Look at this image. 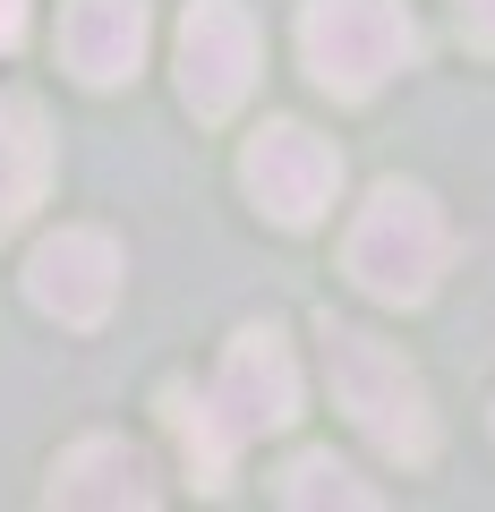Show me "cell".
<instances>
[{"label": "cell", "mask_w": 495, "mask_h": 512, "mask_svg": "<svg viewBox=\"0 0 495 512\" xmlns=\"http://www.w3.org/2000/svg\"><path fill=\"white\" fill-rule=\"evenodd\" d=\"M444 265H453V222H444V205L427 197V188H410V180H385L359 205L350 239H342V274L359 282L367 299H385V308H419L444 282Z\"/></svg>", "instance_id": "1"}, {"label": "cell", "mask_w": 495, "mask_h": 512, "mask_svg": "<svg viewBox=\"0 0 495 512\" xmlns=\"http://www.w3.org/2000/svg\"><path fill=\"white\" fill-rule=\"evenodd\" d=\"M325 376H333V402L350 410V427L385 461H410V470L436 461V402L393 342H376L359 325H325Z\"/></svg>", "instance_id": "2"}, {"label": "cell", "mask_w": 495, "mask_h": 512, "mask_svg": "<svg viewBox=\"0 0 495 512\" xmlns=\"http://www.w3.org/2000/svg\"><path fill=\"white\" fill-rule=\"evenodd\" d=\"M299 60L333 103H367L385 77H402L419 60V18L402 0H308L299 9Z\"/></svg>", "instance_id": "3"}, {"label": "cell", "mask_w": 495, "mask_h": 512, "mask_svg": "<svg viewBox=\"0 0 495 512\" xmlns=\"http://www.w3.org/2000/svg\"><path fill=\"white\" fill-rule=\"evenodd\" d=\"M239 188L282 222V231H308L325 222V205L342 197V154L316 137L308 120H265L239 154Z\"/></svg>", "instance_id": "4"}, {"label": "cell", "mask_w": 495, "mask_h": 512, "mask_svg": "<svg viewBox=\"0 0 495 512\" xmlns=\"http://www.w3.org/2000/svg\"><path fill=\"white\" fill-rule=\"evenodd\" d=\"M308 384H299V359L282 342V325H239L222 342V367H214V410L239 444L248 436H274V427L299 419Z\"/></svg>", "instance_id": "5"}, {"label": "cell", "mask_w": 495, "mask_h": 512, "mask_svg": "<svg viewBox=\"0 0 495 512\" xmlns=\"http://www.w3.org/2000/svg\"><path fill=\"white\" fill-rule=\"evenodd\" d=\"M257 86V18L239 0H188L180 18V103L197 120H231Z\"/></svg>", "instance_id": "6"}, {"label": "cell", "mask_w": 495, "mask_h": 512, "mask_svg": "<svg viewBox=\"0 0 495 512\" xmlns=\"http://www.w3.org/2000/svg\"><path fill=\"white\" fill-rule=\"evenodd\" d=\"M120 274H129V256L111 231H52L35 256H26V299L43 316H60L69 333H94L111 308H120Z\"/></svg>", "instance_id": "7"}, {"label": "cell", "mask_w": 495, "mask_h": 512, "mask_svg": "<svg viewBox=\"0 0 495 512\" xmlns=\"http://www.w3.org/2000/svg\"><path fill=\"white\" fill-rule=\"evenodd\" d=\"M146 43H154L146 0H69L60 9V69L77 86H129L146 69Z\"/></svg>", "instance_id": "8"}, {"label": "cell", "mask_w": 495, "mask_h": 512, "mask_svg": "<svg viewBox=\"0 0 495 512\" xmlns=\"http://www.w3.org/2000/svg\"><path fill=\"white\" fill-rule=\"evenodd\" d=\"M52 504H103V512H146L154 495V470H146V453H137L129 436H86V444H69V453L52 461Z\"/></svg>", "instance_id": "9"}, {"label": "cell", "mask_w": 495, "mask_h": 512, "mask_svg": "<svg viewBox=\"0 0 495 512\" xmlns=\"http://www.w3.org/2000/svg\"><path fill=\"white\" fill-rule=\"evenodd\" d=\"M52 188V120L26 94H0V239L18 231Z\"/></svg>", "instance_id": "10"}, {"label": "cell", "mask_w": 495, "mask_h": 512, "mask_svg": "<svg viewBox=\"0 0 495 512\" xmlns=\"http://www.w3.org/2000/svg\"><path fill=\"white\" fill-rule=\"evenodd\" d=\"M163 427H171V444H180V461H188V487H205V495H222V487H231L239 436L222 427L214 393H188V384H163Z\"/></svg>", "instance_id": "11"}, {"label": "cell", "mask_w": 495, "mask_h": 512, "mask_svg": "<svg viewBox=\"0 0 495 512\" xmlns=\"http://www.w3.org/2000/svg\"><path fill=\"white\" fill-rule=\"evenodd\" d=\"M274 495H282V504H299V512H316V504H350V512H367V504H376V487H359V478H350L333 453H299L291 470L274 478Z\"/></svg>", "instance_id": "12"}, {"label": "cell", "mask_w": 495, "mask_h": 512, "mask_svg": "<svg viewBox=\"0 0 495 512\" xmlns=\"http://www.w3.org/2000/svg\"><path fill=\"white\" fill-rule=\"evenodd\" d=\"M461 9V35L478 43V52H495V0H453Z\"/></svg>", "instance_id": "13"}, {"label": "cell", "mask_w": 495, "mask_h": 512, "mask_svg": "<svg viewBox=\"0 0 495 512\" xmlns=\"http://www.w3.org/2000/svg\"><path fill=\"white\" fill-rule=\"evenodd\" d=\"M26 43V0H0V52H18Z\"/></svg>", "instance_id": "14"}]
</instances>
